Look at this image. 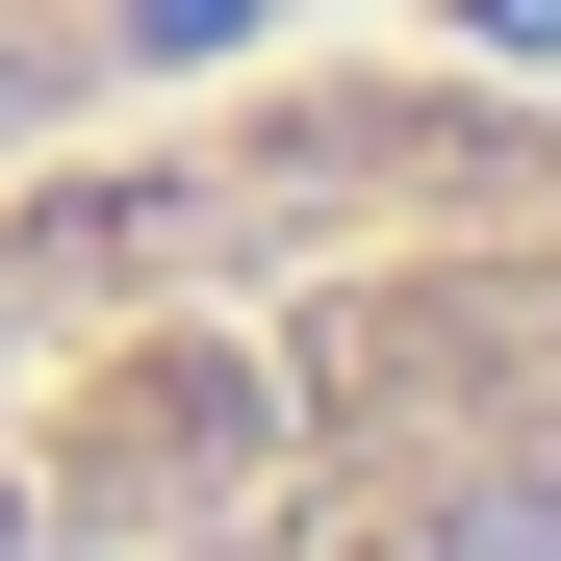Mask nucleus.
<instances>
[{
    "label": "nucleus",
    "instance_id": "f257e3e1",
    "mask_svg": "<svg viewBox=\"0 0 561 561\" xmlns=\"http://www.w3.org/2000/svg\"><path fill=\"white\" fill-rule=\"evenodd\" d=\"M0 561H561V77L357 0L26 128Z\"/></svg>",
    "mask_w": 561,
    "mask_h": 561
},
{
    "label": "nucleus",
    "instance_id": "f03ea898",
    "mask_svg": "<svg viewBox=\"0 0 561 561\" xmlns=\"http://www.w3.org/2000/svg\"><path fill=\"white\" fill-rule=\"evenodd\" d=\"M280 26H357V0H0V153L103 128V103H153V77H230Z\"/></svg>",
    "mask_w": 561,
    "mask_h": 561
}]
</instances>
